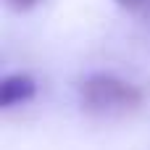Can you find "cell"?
<instances>
[{"mask_svg":"<svg viewBox=\"0 0 150 150\" xmlns=\"http://www.w3.org/2000/svg\"><path fill=\"white\" fill-rule=\"evenodd\" d=\"M79 105L90 116H121L142 105V90L113 74H92L79 82Z\"/></svg>","mask_w":150,"mask_h":150,"instance_id":"6da1fadb","label":"cell"},{"mask_svg":"<svg viewBox=\"0 0 150 150\" xmlns=\"http://www.w3.org/2000/svg\"><path fill=\"white\" fill-rule=\"evenodd\" d=\"M116 5L137 16H150V0H116Z\"/></svg>","mask_w":150,"mask_h":150,"instance_id":"3957f363","label":"cell"},{"mask_svg":"<svg viewBox=\"0 0 150 150\" xmlns=\"http://www.w3.org/2000/svg\"><path fill=\"white\" fill-rule=\"evenodd\" d=\"M34 95H37V82L29 74H11L0 82V105L3 108L29 103Z\"/></svg>","mask_w":150,"mask_h":150,"instance_id":"7a4b0ae2","label":"cell"},{"mask_svg":"<svg viewBox=\"0 0 150 150\" xmlns=\"http://www.w3.org/2000/svg\"><path fill=\"white\" fill-rule=\"evenodd\" d=\"M42 0H5V5L11 8V11H16V13H26V11H32V8H37Z\"/></svg>","mask_w":150,"mask_h":150,"instance_id":"277c9868","label":"cell"}]
</instances>
